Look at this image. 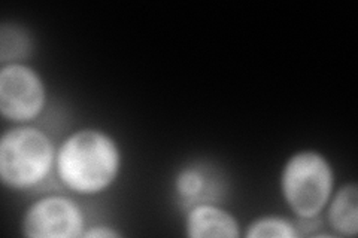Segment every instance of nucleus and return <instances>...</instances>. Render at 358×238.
I'll use <instances>...</instances> for the list:
<instances>
[{"mask_svg":"<svg viewBox=\"0 0 358 238\" xmlns=\"http://www.w3.org/2000/svg\"><path fill=\"white\" fill-rule=\"evenodd\" d=\"M121 168V146L102 128H78L57 144L55 180L72 195L103 194L117 182Z\"/></svg>","mask_w":358,"mask_h":238,"instance_id":"obj_1","label":"nucleus"},{"mask_svg":"<svg viewBox=\"0 0 358 238\" xmlns=\"http://www.w3.org/2000/svg\"><path fill=\"white\" fill-rule=\"evenodd\" d=\"M57 144L33 124L5 130L0 137V182L10 191H36L55 176Z\"/></svg>","mask_w":358,"mask_h":238,"instance_id":"obj_2","label":"nucleus"},{"mask_svg":"<svg viewBox=\"0 0 358 238\" xmlns=\"http://www.w3.org/2000/svg\"><path fill=\"white\" fill-rule=\"evenodd\" d=\"M336 189V173L329 158L315 149L291 154L279 173V192L294 218L324 213Z\"/></svg>","mask_w":358,"mask_h":238,"instance_id":"obj_3","label":"nucleus"},{"mask_svg":"<svg viewBox=\"0 0 358 238\" xmlns=\"http://www.w3.org/2000/svg\"><path fill=\"white\" fill-rule=\"evenodd\" d=\"M48 103L43 77L27 63L0 66V115L13 126L33 124Z\"/></svg>","mask_w":358,"mask_h":238,"instance_id":"obj_4","label":"nucleus"},{"mask_svg":"<svg viewBox=\"0 0 358 238\" xmlns=\"http://www.w3.org/2000/svg\"><path fill=\"white\" fill-rule=\"evenodd\" d=\"M21 234L29 238H83L87 218L67 194H45L33 200L21 218Z\"/></svg>","mask_w":358,"mask_h":238,"instance_id":"obj_5","label":"nucleus"},{"mask_svg":"<svg viewBox=\"0 0 358 238\" xmlns=\"http://www.w3.org/2000/svg\"><path fill=\"white\" fill-rule=\"evenodd\" d=\"M184 231L189 238H239L241 222L220 202H199L185 209Z\"/></svg>","mask_w":358,"mask_h":238,"instance_id":"obj_6","label":"nucleus"},{"mask_svg":"<svg viewBox=\"0 0 358 238\" xmlns=\"http://www.w3.org/2000/svg\"><path fill=\"white\" fill-rule=\"evenodd\" d=\"M173 191L178 202L185 210L199 202H218L217 198L221 192V184L214 168L205 164L192 163L176 172Z\"/></svg>","mask_w":358,"mask_h":238,"instance_id":"obj_7","label":"nucleus"},{"mask_svg":"<svg viewBox=\"0 0 358 238\" xmlns=\"http://www.w3.org/2000/svg\"><path fill=\"white\" fill-rule=\"evenodd\" d=\"M322 216L326 228L338 238H355L358 234V185L348 182L336 188Z\"/></svg>","mask_w":358,"mask_h":238,"instance_id":"obj_8","label":"nucleus"},{"mask_svg":"<svg viewBox=\"0 0 358 238\" xmlns=\"http://www.w3.org/2000/svg\"><path fill=\"white\" fill-rule=\"evenodd\" d=\"M33 50L27 29L17 22L3 21L0 26V63H26Z\"/></svg>","mask_w":358,"mask_h":238,"instance_id":"obj_9","label":"nucleus"},{"mask_svg":"<svg viewBox=\"0 0 358 238\" xmlns=\"http://www.w3.org/2000/svg\"><path fill=\"white\" fill-rule=\"evenodd\" d=\"M245 238H297L294 221L278 214H263L245 226Z\"/></svg>","mask_w":358,"mask_h":238,"instance_id":"obj_10","label":"nucleus"},{"mask_svg":"<svg viewBox=\"0 0 358 238\" xmlns=\"http://www.w3.org/2000/svg\"><path fill=\"white\" fill-rule=\"evenodd\" d=\"M124 237L120 230H115L114 226L109 225H88L87 230L83 234V238H120Z\"/></svg>","mask_w":358,"mask_h":238,"instance_id":"obj_11","label":"nucleus"}]
</instances>
